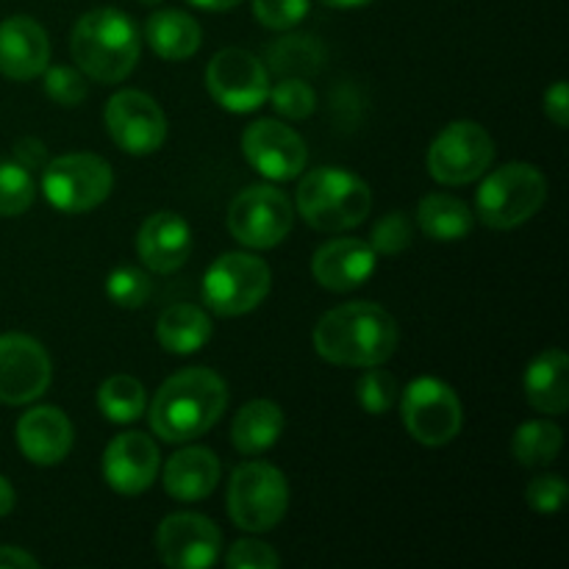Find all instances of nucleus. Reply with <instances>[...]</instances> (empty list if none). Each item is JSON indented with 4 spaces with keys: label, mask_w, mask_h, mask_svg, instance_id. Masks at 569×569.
Segmentation results:
<instances>
[{
    "label": "nucleus",
    "mask_w": 569,
    "mask_h": 569,
    "mask_svg": "<svg viewBox=\"0 0 569 569\" xmlns=\"http://www.w3.org/2000/svg\"><path fill=\"white\" fill-rule=\"evenodd\" d=\"M495 161V142L483 126L456 120L437 133L428 150V172L445 187H465L487 176Z\"/></svg>",
    "instance_id": "9"
},
{
    "label": "nucleus",
    "mask_w": 569,
    "mask_h": 569,
    "mask_svg": "<svg viewBox=\"0 0 569 569\" xmlns=\"http://www.w3.org/2000/svg\"><path fill=\"white\" fill-rule=\"evenodd\" d=\"M356 395H359V403L367 415H387L398 400V381L387 370L367 367L359 387H356Z\"/></svg>",
    "instance_id": "34"
},
{
    "label": "nucleus",
    "mask_w": 569,
    "mask_h": 569,
    "mask_svg": "<svg viewBox=\"0 0 569 569\" xmlns=\"http://www.w3.org/2000/svg\"><path fill=\"white\" fill-rule=\"evenodd\" d=\"M37 198L31 170L14 159H0V217L26 214Z\"/></svg>",
    "instance_id": "31"
},
{
    "label": "nucleus",
    "mask_w": 569,
    "mask_h": 569,
    "mask_svg": "<svg viewBox=\"0 0 569 569\" xmlns=\"http://www.w3.org/2000/svg\"><path fill=\"white\" fill-rule=\"evenodd\" d=\"M214 326L211 317L206 315L200 306L178 303L161 311L159 322H156V337L167 353L176 356H192L209 345Z\"/></svg>",
    "instance_id": "25"
},
{
    "label": "nucleus",
    "mask_w": 569,
    "mask_h": 569,
    "mask_svg": "<svg viewBox=\"0 0 569 569\" xmlns=\"http://www.w3.org/2000/svg\"><path fill=\"white\" fill-rule=\"evenodd\" d=\"M289 506L287 478L267 461H244L228 483V515L233 526L250 533L272 531Z\"/></svg>",
    "instance_id": "6"
},
{
    "label": "nucleus",
    "mask_w": 569,
    "mask_h": 569,
    "mask_svg": "<svg viewBox=\"0 0 569 569\" xmlns=\"http://www.w3.org/2000/svg\"><path fill=\"white\" fill-rule=\"evenodd\" d=\"M565 445V433L550 420L522 422L511 439V453L522 467H545L556 461Z\"/></svg>",
    "instance_id": "28"
},
{
    "label": "nucleus",
    "mask_w": 569,
    "mask_h": 569,
    "mask_svg": "<svg viewBox=\"0 0 569 569\" xmlns=\"http://www.w3.org/2000/svg\"><path fill=\"white\" fill-rule=\"evenodd\" d=\"M50 39L37 20L14 14L0 22V72L11 81H31L48 70Z\"/></svg>",
    "instance_id": "18"
},
{
    "label": "nucleus",
    "mask_w": 569,
    "mask_h": 569,
    "mask_svg": "<svg viewBox=\"0 0 569 569\" xmlns=\"http://www.w3.org/2000/svg\"><path fill=\"white\" fill-rule=\"evenodd\" d=\"M159 448L148 433L126 431L103 453V478L117 495H142L159 476Z\"/></svg>",
    "instance_id": "17"
},
{
    "label": "nucleus",
    "mask_w": 569,
    "mask_h": 569,
    "mask_svg": "<svg viewBox=\"0 0 569 569\" xmlns=\"http://www.w3.org/2000/svg\"><path fill=\"white\" fill-rule=\"evenodd\" d=\"M137 250L148 270L159 276L176 272L192 253V228L176 211H156L139 228Z\"/></svg>",
    "instance_id": "19"
},
{
    "label": "nucleus",
    "mask_w": 569,
    "mask_h": 569,
    "mask_svg": "<svg viewBox=\"0 0 569 569\" xmlns=\"http://www.w3.org/2000/svg\"><path fill=\"white\" fill-rule=\"evenodd\" d=\"M222 548L220 528L203 515L178 511L161 520L156 531V550L167 567L206 569L217 561Z\"/></svg>",
    "instance_id": "15"
},
{
    "label": "nucleus",
    "mask_w": 569,
    "mask_h": 569,
    "mask_svg": "<svg viewBox=\"0 0 569 569\" xmlns=\"http://www.w3.org/2000/svg\"><path fill=\"white\" fill-rule=\"evenodd\" d=\"M220 481V459L209 448H183L164 467V489L181 503H194L214 492Z\"/></svg>",
    "instance_id": "22"
},
{
    "label": "nucleus",
    "mask_w": 569,
    "mask_h": 569,
    "mask_svg": "<svg viewBox=\"0 0 569 569\" xmlns=\"http://www.w3.org/2000/svg\"><path fill=\"white\" fill-rule=\"evenodd\" d=\"M144 39L153 48L156 56L167 61H183L194 56L203 42L198 20L181 9H161L148 17Z\"/></svg>",
    "instance_id": "24"
},
{
    "label": "nucleus",
    "mask_w": 569,
    "mask_h": 569,
    "mask_svg": "<svg viewBox=\"0 0 569 569\" xmlns=\"http://www.w3.org/2000/svg\"><path fill=\"white\" fill-rule=\"evenodd\" d=\"M283 431V411L272 400H250L237 411L231 442L242 456H259L278 442Z\"/></svg>",
    "instance_id": "26"
},
{
    "label": "nucleus",
    "mask_w": 569,
    "mask_h": 569,
    "mask_svg": "<svg viewBox=\"0 0 569 569\" xmlns=\"http://www.w3.org/2000/svg\"><path fill=\"white\" fill-rule=\"evenodd\" d=\"M114 187L109 161L94 153H67L42 167V192L53 209L83 214L103 203Z\"/></svg>",
    "instance_id": "7"
},
{
    "label": "nucleus",
    "mask_w": 569,
    "mask_h": 569,
    "mask_svg": "<svg viewBox=\"0 0 569 569\" xmlns=\"http://www.w3.org/2000/svg\"><path fill=\"white\" fill-rule=\"evenodd\" d=\"M295 209L276 187H248L228 206V231L237 242L253 250H270L289 237Z\"/></svg>",
    "instance_id": "11"
},
{
    "label": "nucleus",
    "mask_w": 569,
    "mask_h": 569,
    "mask_svg": "<svg viewBox=\"0 0 569 569\" xmlns=\"http://www.w3.org/2000/svg\"><path fill=\"white\" fill-rule=\"evenodd\" d=\"M309 0H253V14L272 31H287L309 14Z\"/></svg>",
    "instance_id": "36"
},
{
    "label": "nucleus",
    "mask_w": 569,
    "mask_h": 569,
    "mask_svg": "<svg viewBox=\"0 0 569 569\" xmlns=\"http://www.w3.org/2000/svg\"><path fill=\"white\" fill-rule=\"evenodd\" d=\"M411 233H415V226H411L409 214L406 211H392V214L381 217L376 222L370 233V248L378 256H398L411 244Z\"/></svg>",
    "instance_id": "35"
},
{
    "label": "nucleus",
    "mask_w": 569,
    "mask_h": 569,
    "mask_svg": "<svg viewBox=\"0 0 569 569\" xmlns=\"http://www.w3.org/2000/svg\"><path fill=\"white\" fill-rule=\"evenodd\" d=\"M17 445L31 465H61L72 448V422L56 406L28 409L17 422Z\"/></svg>",
    "instance_id": "21"
},
{
    "label": "nucleus",
    "mask_w": 569,
    "mask_h": 569,
    "mask_svg": "<svg viewBox=\"0 0 569 569\" xmlns=\"http://www.w3.org/2000/svg\"><path fill=\"white\" fill-rule=\"evenodd\" d=\"M226 565L228 569H272L281 565V559L270 545L259 542V539H239L228 550Z\"/></svg>",
    "instance_id": "38"
},
{
    "label": "nucleus",
    "mask_w": 569,
    "mask_h": 569,
    "mask_svg": "<svg viewBox=\"0 0 569 569\" xmlns=\"http://www.w3.org/2000/svg\"><path fill=\"white\" fill-rule=\"evenodd\" d=\"M50 356L26 333L0 337V403L26 406L42 398L50 387Z\"/></svg>",
    "instance_id": "14"
},
{
    "label": "nucleus",
    "mask_w": 569,
    "mask_h": 569,
    "mask_svg": "<svg viewBox=\"0 0 569 569\" xmlns=\"http://www.w3.org/2000/svg\"><path fill=\"white\" fill-rule=\"evenodd\" d=\"M567 483L561 476H539L528 483L526 500L539 515H556L565 506Z\"/></svg>",
    "instance_id": "39"
},
{
    "label": "nucleus",
    "mask_w": 569,
    "mask_h": 569,
    "mask_svg": "<svg viewBox=\"0 0 569 569\" xmlns=\"http://www.w3.org/2000/svg\"><path fill=\"white\" fill-rule=\"evenodd\" d=\"M295 206L311 228L339 233L370 217L372 189L342 167H317L300 181Z\"/></svg>",
    "instance_id": "4"
},
{
    "label": "nucleus",
    "mask_w": 569,
    "mask_h": 569,
    "mask_svg": "<svg viewBox=\"0 0 569 569\" xmlns=\"http://www.w3.org/2000/svg\"><path fill=\"white\" fill-rule=\"evenodd\" d=\"M528 403L542 415H565L569 406V359L565 350L548 348L528 365L526 378Z\"/></svg>",
    "instance_id": "23"
},
{
    "label": "nucleus",
    "mask_w": 569,
    "mask_h": 569,
    "mask_svg": "<svg viewBox=\"0 0 569 569\" xmlns=\"http://www.w3.org/2000/svg\"><path fill=\"white\" fill-rule=\"evenodd\" d=\"M270 267L253 253H222L203 276V300L214 315L239 317L270 295Z\"/></svg>",
    "instance_id": "8"
},
{
    "label": "nucleus",
    "mask_w": 569,
    "mask_h": 569,
    "mask_svg": "<svg viewBox=\"0 0 569 569\" xmlns=\"http://www.w3.org/2000/svg\"><path fill=\"white\" fill-rule=\"evenodd\" d=\"M14 500H17L14 487L0 476V517H6L11 509H14Z\"/></svg>",
    "instance_id": "43"
},
{
    "label": "nucleus",
    "mask_w": 569,
    "mask_h": 569,
    "mask_svg": "<svg viewBox=\"0 0 569 569\" xmlns=\"http://www.w3.org/2000/svg\"><path fill=\"white\" fill-rule=\"evenodd\" d=\"M378 253L365 239H331L311 259L317 283L331 292H350L376 272Z\"/></svg>",
    "instance_id": "20"
},
{
    "label": "nucleus",
    "mask_w": 569,
    "mask_h": 569,
    "mask_svg": "<svg viewBox=\"0 0 569 569\" xmlns=\"http://www.w3.org/2000/svg\"><path fill=\"white\" fill-rule=\"evenodd\" d=\"M83 78L87 76L81 70H72V67H53V70L44 72V92L53 103L72 109V106L87 98V81Z\"/></svg>",
    "instance_id": "37"
},
{
    "label": "nucleus",
    "mask_w": 569,
    "mask_h": 569,
    "mask_svg": "<svg viewBox=\"0 0 569 569\" xmlns=\"http://www.w3.org/2000/svg\"><path fill=\"white\" fill-rule=\"evenodd\" d=\"M400 415L411 437L428 448H442L459 437L465 409L453 389L439 378H417L400 398Z\"/></svg>",
    "instance_id": "10"
},
{
    "label": "nucleus",
    "mask_w": 569,
    "mask_h": 569,
    "mask_svg": "<svg viewBox=\"0 0 569 569\" xmlns=\"http://www.w3.org/2000/svg\"><path fill=\"white\" fill-rule=\"evenodd\" d=\"M39 561L20 548L0 545V569H37Z\"/></svg>",
    "instance_id": "42"
},
{
    "label": "nucleus",
    "mask_w": 569,
    "mask_h": 569,
    "mask_svg": "<svg viewBox=\"0 0 569 569\" xmlns=\"http://www.w3.org/2000/svg\"><path fill=\"white\" fill-rule=\"evenodd\" d=\"M322 3L331 6V9H359V6L372 3V0H322Z\"/></svg>",
    "instance_id": "45"
},
{
    "label": "nucleus",
    "mask_w": 569,
    "mask_h": 569,
    "mask_svg": "<svg viewBox=\"0 0 569 569\" xmlns=\"http://www.w3.org/2000/svg\"><path fill=\"white\" fill-rule=\"evenodd\" d=\"M228 387L214 370L189 367L167 378L153 395L148 420L159 439L170 445L203 437L226 415Z\"/></svg>",
    "instance_id": "2"
},
{
    "label": "nucleus",
    "mask_w": 569,
    "mask_h": 569,
    "mask_svg": "<svg viewBox=\"0 0 569 569\" xmlns=\"http://www.w3.org/2000/svg\"><path fill=\"white\" fill-rule=\"evenodd\" d=\"M417 226L428 239L437 242H459L472 233L476 226V214L465 200L453 198V194L433 192L426 194L417 206Z\"/></svg>",
    "instance_id": "27"
},
{
    "label": "nucleus",
    "mask_w": 569,
    "mask_h": 569,
    "mask_svg": "<svg viewBox=\"0 0 569 569\" xmlns=\"http://www.w3.org/2000/svg\"><path fill=\"white\" fill-rule=\"evenodd\" d=\"M187 3L198 6V9L203 11H228L237 3H242V0H187Z\"/></svg>",
    "instance_id": "44"
},
{
    "label": "nucleus",
    "mask_w": 569,
    "mask_h": 569,
    "mask_svg": "<svg viewBox=\"0 0 569 569\" xmlns=\"http://www.w3.org/2000/svg\"><path fill=\"white\" fill-rule=\"evenodd\" d=\"M150 278L137 267H117L109 278H106V295L120 309H139L148 303L150 298Z\"/></svg>",
    "instance_id": "33"
},
{
    "label": "nucleus",
    "mask_w": 569,
    "mask_h": 569,
    "mask_svg": "<svg viewBox=\"0 0 569 569\" xmlns=\"http://www.w3.org/2000/svg\"><path fill=\"white\" fill-rule=\"evenodd\" d=\"M548 200V178L526 161H511L489 172L476 194V214L495 231H509L531 220Z\"/></svg>",
    "instance_id": "5"
},
{
    "label": "nucleus",
    "mask_w": 569,
    "mask_h": 569,
    "mask_svg": "<svg viewBox=\"0 0 569 569\" xmlns=\"http://www.w3.org/2000/svg\"><path fill=\"white\" fill-rule=\"evenodd\" d=\"M98 409L106 420L117 422V426L137 422L148 409L144 387L133 376L106 378L98 389Z\"/></svg>",
    "instance_id": "29"
},
{
    "label": "nucleus",
    "mask_w": 569,
    "mask_h": 569,
    "mask_svg": "<svg viewBox=\"0 0 569 569\" xmlns=\"http://www.w3.org/2000/svg\"><path fill=\"white\" fill-rule=\"evenodd\" d=\"M78 70L98 83H120L137 67L142 37L120 9H92L76 22L70 37Z\"/></svg>",
    "instance_id": "3"
},
{
    "label": "nucleus",
    "mask_w": 569,
    "mask_h": 569,
    "mask_svg": "<svg viewBox=\"0 0 569 569\" xmlns=\"http://www.w3.org/2000/svg\"><path fill=\"white\" fill-rule=\"evenodd\" d=\"M206 89L226 111L250 114L267 103L270 76L259 56L242 48H226L206 67Z\"/></svg>",
    "instance_id": "12"
},
{
    "label": "nucleus",
    "mask_w": 569,
    "mask_h": 569,
    "mask_svg": "<svg viewBox=\"0 0 569 569\" xmlns=\"http://www.w3.org/2000/svg\"><path fill=\"white\" fill-rule=\"evenodd\" d=\"M242 153L250 167L270 181H292L309 159L303 137L278 120L250 122L242 133Z\"/></svg>",
    "instance_id": "16"
},
{
    "label": "nucleus",
    "mask_w": 569,
    "mask_h": 569,
    "mask_svg": "<svg viewBox=\"0 0 569 569\" xmlns=\"http://www.w3.org/2000/svg\"><path fill=\"white\" fill-rule=\"evenodd\" d=\"M106 128L117 148L131 156L156 153L167 139L164 111L139 89H122L106 103Z\"/></svg>",
    "instance_id": "13"
},
{
    "label": "nucleus",
    "mask_w": 569,
    "mask_h": 569,
    "mask_svg": "<svg viewBox=\"0 0 569 569\" xmlns=\"http://www.w3.org/2000/svg\"><path fill=\"white\" fill-rule=\"evenodd\" d=\"M398 348V322L378 303L356 300L331 309L315 328V350L337 367H381Z\"/></svg>",
    "instance_id": "1"
},
{
    "label": "nucleus",
    "mask_w": 569,
    "mask_h": 569,
    "mask_svg": "<svg viewBox=\"0 0 569 569\" xmlns=\"http://www.w3.org/2000/svg\"><path fill=\"white\" fill-rule=\"evenodd\" d=\"M267 100L272 103V109L278 111L287 120H306L311 111L317 109V94L311 89L309 81L298 76H287L283 81H278L276 87H270Z\"/></svg>",
    "instance_id": "32"
},
{
    "label": "nucleus",
    "mask_w": 569,
    "mask_h": 569,
    "mask_svg": "<svg viewBox=\"0 0 569 569\" xmlns=\"http://www.w3.org/2000/svg\"><path fill=\"white\" fill-rule=\"evenodd\" d=\"M267 59H270V67L276 72L303 78L320 70L322 48L317 39L298 37V33H295V37L278 39L270 48V53H267Z\"/></svg>",
    "instance_id": "30"
},
{
    "label": "nucleus",
    "mask_w": 569,
    "mask_h": 569,
    "mask_svg": "<svg viewBox=\"0 0 569 569\" xmlns=\"http://www.w3.org/2000/svg\"><path fill=\"white\" fill-rule=\"evenodd\" d=\"M545 114L556 122L559 128H567L569 122V89L567 81H556L553 87L545 92Z\"/></svg>",
    "instance_id": "40"
},
{
    "label": "nucleus",
    "mask_w": 569,
    "mask_h": 569,
    "mask_svg": "<svg viewBox=\"0 0 569 569\" xmlns=\"http://www.w3.org/2000/svg\"><path fill=\"white\" fill-rule=\"evenodd\" d=\"M14 161H20L26 170H42L48 164V150L39 139H20L14 148Z\"/></svg>",
    "instance_id": "41"
}]
</instances>
